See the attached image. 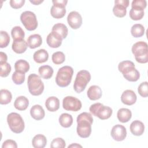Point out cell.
<instances>
[{
    "instance_id": "cell-1",
    "label": "cell",
    "mask_w": 148,
    "mask_h": 148,
    "mask_svg": "<svg viewBox=\"0 0 148 148\" xmlns=\"http://www.w3.org/2000/svg\"><path fill=\"white\" fill-rule=\"evenodd\" d=\"M77 126L76 128L78 135L83 138L90 136L91 133V125L93 118L91 114L87 112H83L77 117Z\"/></svg>"
},
{
    "instance_id": "cell-2",
    "label": "cell",
    "mask_w": 148,
    "mask_h": 148,
    "mask_svg": "<svg viewBox=\"0 0 148 148\" xmlns=\"http://www.w3.org/2000/svg\"><path fill=\"white\" fill-rule=\"evenodd\" d=\"M119 71L123 73L124 77L130 82H136L140 77L139 71L135 64L131 61H123L119 64Z\"/></svg>"
},
{
    "instance_id": "cell-3",
    "label": "cell",
    "mask_w": 148,
    "mask_h": 148,
    "mask_svg": "<svg viewBox=\"0 0 148 148\" xmlns=\"http://www.w3.org/2000/svg\"><path fill=\"white\" fill-rule=\"evenodd\" d=\"M73 74V69L71 66H64L60 68L56 77L57 84L61 87L68 86L72 80Z\"/></svg>"
},
{
    "instance_id": "cell-4",
    "label": "cell",
    "mask_w": 148,
    "mask_h": 148,
    "mask_svg": "<svg viewBox=\"0 0 148 148\" xmlns=\"http://www.w3.org/2000/svg\"><path fill=\"white\" fill-rule=\"evenodd\" d=\"M132 52L138 62L145 64L148 62L147 44L145 42L139 41L134 43L132 47Z\"/></svg>"
},
{
    "instance_id": "cell-5",
    "label": "cell",
    "mask_w": 148,
    "mask_h": 148,
    "mask_svg": "<svg viewBox=\"0 0 148 148\" xmlns=\"http://www.w3.org/2000/svg\"><path fill=\"white\" fill-rule=\"evenodd\" d=\"M27 84L29 92L34 96H38L43 92L44 84L39 76L35 73L30 74L28 77Z\"/></svg>"
},
{
    "instance_id": "cell-6",
    "label": "cell",
    "mask_w": 148,
    "mask_h": 148,
    "mask_svg": "<svg viewBox=\"0 0 148 148\" xmlns=\"http://www.w3.org/2000/svg\"><path fill=\"white\" fill-rule=\"evenodd\" d=\"M7 122L10 130L14 133L20 134L24 130V121L22 117L17 113H9L7 116Z\"/></svg>"
},
{
    "instance_id": "cell-7",
    "label": "cell",
    "mask_w": 148,
    "mask_h": 148,
    "mask_svg": "<svg viewBox=\"0 0 148 148\" xmlns=\"http://www.w3.org/2000/svg\"><path fill=\"white\" fill-rule=\"evenodd\" d=\"M91 80V75L88 71L82 70L77 72L74 82V90L80 93L84 90L87 84Z\"/></svg>"
},
{
    "instance_id": "cell-8",
    "label": "cell",
    "mask_w": 148,
    "mask_h": 148,
    "mask_svg": "<svg viewBox=\"0 0 148 148\" xmlns=\"http://www.w3.org/2000/svg\"><path fill=\"white\" fill-rule=\"evenodd\" d=\"M90 113L98 117L101 120L109 119L112 114V109L109 106L103 105L101 103H95L91 105L89 108Z\"/></svg>"
},
{
    "instance_id": "cell-9",
    "label": "cell",
    "mask_w": 148,
    "mask_h": 148,
    "mask_svg": "<svg viewBox=\"0 0 148 148\" xmlns=\"http://www.w3.org/2000/svg\"><path fill=\"white\" fill-rule=\"evenodd\" d=\"M20 20L25 28L28 31H34L38 27L35 14L31 11H25L21 14Z\"/></svg>"
},
{
    "instance_id": "cell-10",
    "label": "cell",
    "mask_w": 148,
    "mask_h": 148,
    "mask_svg": "<svg viewBox=\"0 0 148 148\" xmlns=\"http://www.w3.org/2000/svg\"><path fill=\"white\" fill-rule=\"evenodd\" d=\"M63 108L66 110L77 112L82 108L81 101L72 96H67L62 101Z\"/></svg>"
},
{
    "instance_id": "cell-11",
    "label": "cell",
    "mask_w": 148,
    "mask_h": 148,
    "mask_svg": "<svg viewBox=\"0 0 148 148\" xmlns=\"http://www.w3.org/2000/svg\"><path fill=\"white\" fill-rule=\"evenodd\" d=\"M113 8V14L117 17H123L127 13V8L129 5L128 0H116Z\"/></svg>"
},
{
    "instance_id": "cell-12",
    "label": "cell",
    "mask_w": 148,
    "mask_h": 148,
    "mask_svg": "<svg viewBox=\"0 0 148 148\" xmlns=\"http://www.w3.org/2000/svg\"><path fill=\"white\" fill-rule=\"evenodd\" d=\"M110 134L114 140L118 142L122 141L127 136L126 128L120 124L115 125L112 127Z\"/></svg>"
},
{
    "instance_id": "cell-13",
    "label": "cell",
    "mask_w": 148,
    "mask_h": 148,
    "mask_svg": "<svg viewBox=\"0 0 148 148\" xmlns=\"http://www.w3.org/2000/svg\"><path fill=\"white\" fill-rule=\"evenodd\" d=\"M67 21L72 29H76L80 28L82 24V17L79 12L72 11L68 15Z\"/></svg>"
},
{
    "instance_id": "cell-14",
    "label": "cell",
    "mask_w": 148,
    "mask_h": 148,
    "mask_svg": "<svg viewBox=\"0 0 148 148\" xmlns=\"http://www.w3.org/2000/svg\"><path fill=\"white\" fill-rule=\"evenodd\" d=\"M62 39L61 36L58 33L51 31L46 38V42L50 47L57 48L61 45Z\"/></svg>"
},
{
    "instance_id": "cell-15",
    "label": "cell",
    "mask_w": 148,
    "mask_h": 148,
    "mask_svg": "<svg viewBox=\"0 0 148 148\" xmlns=\"http://www.w3.org/2000/svg\"><path fill=\"white\" fill-rule=\"evenodd\" d=\"M137 97L134 91L131 90H125L121 96V102L127 105H132L136 101Z\"/></svg>"
},
{
    "instance_id": "cell-16",
    "label": "cell",
    "mask_w": 148,
    "mask_h": 148,
    "mask_svg": "<svg viewBox=\"0 0 148 148\" xmlns=\"http://www.w3.org/2000/svg\"><path fill=\"white\" fill-rule=\"evenodd\" d=\"M27 42L23 39L14 40L12 43V50L16 53L21 54L24 53L28 47Z\"/></svg>"
},
{
    "instance_id": "cell-17",
    "label": "cell",
    "mask_w": 148,
    "mask_h": 148,
    "mask_svg": "<svg viewBox=\"0 0 148 148\" xmlns=\"http://www.w3.org/2000/svg\"><path fill=\"white\" fill-rule=\"evenodd\" d=\"M130 131L135 136L142 135L145 131V125L143 123L139 120L132 121L130 125Z\"/></svg>"
},
{
    "instance_id": "cell-18",
    "label": "cell",
    "mask_w": 148,
    "mask_h": 148,
    "mask_svg": "<svg viewBox=\"0 0 148 148\" xmlns=\"http://www.w3.org/2000/svg\"><path fill=\"white\" fill-rule=\"evenodd\" d=\"M102 91L101 88L96 85L90 86L87 92L88 98L92 101L99 99L102 97Z\"/></svg>"
},
{
    "instance_id": "cell-19",
    "label": "cell",
    "mask_w": 148,
    "mask_h": 148,
    "mask_svg": "<svg viewBox=\"0 0 148 148\" xmlns=\"http://www.w3.org/2000/svg\"><path fill=\"white\" fill-rule=\"evenodd\" d=\"M65 6L53 4V5L51 8L50 14L54 18H61L65 15Z\"/></svg>"
},
{
    "instance_id": "cell-20",
    "label": "cell",
    "mask_w": 148,
    "mask_h": 148,
    "mask_svg": "<svg viewBox=\"0 0 148 148\" xmlns=\"http://www.w3.org/2000/svg\"><path fill=\"white\" fill-rule=\"evenodd\" d=\"M30 114L31 117L36 120H42L44 118L45 116V112L44 109L39 105H34L31 108Z\"/></svg>"
},
{
    "instance_id": "cell-21",
    "label": "cell",
    "mask_w": 148,
    "mask_h": 148,
    "mask_svg": "<svg viewBox=\"0 0 148 148\" xmlns=\"http://www.w3.org/2000/svg\"><path fill=\"white\" fill-rule=\"evenodd\" d=\"M45 106L50 112H56L60 108V101L56 97H49L45 102Z\"/></svg>"
},
{
    "instance_id": "cell-22",
    "label": "cell",
    "mask_w": 148,
    "mask_h": 148,
    "mask_svg": "<svg viewBox=\"0 0 148 148\" xmlns=\"http://www.w3.org/2000/svg\"><path fill=\"white\" fill-rule=\"evenodd\" d=\"M27 44L30 49H35L39 47L42 43V39L39 34H33L30 35L27 39Z\"/></svg>"
},
{
    "instance_id": "cell-23",
    "label": "cell",
    "mask_w": 148,
    "mask_h": 148,
    "mask_svg": "<svg viewBox=\"0 0 148 148\" xmlns=\"http://www.w3.org/2000/svg\"><path fill=\"white\" fill-rule=\"evenodd\" d=\"M33 58L34 60L38 64L43 63L48 60L49 54L46 50L39 49L34 53Z\"/></svg>"
},
{
    "instance_id": "cell-24",
    "label": "cell",
    "mask_w": 148,
    "mask_h": 148,
    "mask_svg": "<svg viewBox=\"0 0 148 148\" xmlns=\"http://www.w3.org/2000/svg\"><path fill=\"white\" fill-rule=\"evenodd\" d=\"M29 105L28 99L24 96H19L14 101V106L18 110H25Z\"/></svg>"
},
{
    "instance_id": "cell-25",
    "label": "cell",
    "mask_w": 148,
    "mask_h": 148,
    "mask_svg": "<svg viewBox=\"0 0 148 148\" xmlns=\"http://www.w3.org/2000/svg\"><path fill=\"white\" fill-rule=\"evenodd\" d=\"M118 120L121 123L128 122L132 117V113L131 110L127 108L120 109L117 113Z\"/></svg>"
},
{
    "instance_id": "cell-26",
    "label": "cell",
    "mask_w": 148,
    "mask_h": 148,
    "mask_svg": "<svg viewBox=\"0 0 148 148\" xmlns=\"http://www.w3.org/2000/svg\"><path fill=\"white\" fill-rule=\"evenodd\" d=\"M47 143V139L43 135L37 134L32 140V144L35 148H43Z\"/></svg>"
},
{
    "instance_id": "cell-27",
    "label": "cell",
    "mask_w": 148,
    "mask_h": 148,
    "mask_svg": "<svg viewBox=\"0 0 148 148\" xmlns=\"http://www.w3.org/2000/svg\"><path fill=\"white\" fill-rule=\"evenodd\" d=\"M53 68L49 65H42L38 69V72L40 76L45 79L51 78L53 76Z\"/></svg>"
},
{
    "instance_id": "cell-28",
    "label": "cell",
    "mask_w": 148,
    "mask_h": 148,
    "mask_svg": "<svg viewBox=\"0 0 148 148\" xmlns=\"http://www.w3.org/2000/svg\"><path fill=\"white\" fill-rule=\"evenodd\" d=\"M51 31L58 33L61 36L62 39H65L68 35V29L65 24L62 23H57L53 25Z\"/></svg>"
},
{
    "instance_id": "cell-29",
    "label": "cell",
    "mask_w": 148,
    "mask_h": 148,
    "mask_svg": "<svg viewBox=\"0 0 148 148\" xmlns=\"http://www.w3.org/2000/svg\"><path fill=\"white\" fill-rule=\"evenodd\" d=\"M59 123L60 125L64 128H68L73 123V117L68 113H62L59 117Z\"/></svg>"
},
{
    "instance_id": "cell-30",
    "label": "cell",
    "mask_w": 148,
    "mask_h": 148,
    "mask_svg": "<svg viewBox=\"0 0 148 148\" xmlns=\"http://www.w3.org/2000/svg\"><path fill=\"white\" fill-rule=\"evenodd\" d=\"M15 70L23 73L27 72L29 69V63L24 60H19L14 64Z\"/></svg>"
},
{
    "instance_id": "cell-31",
    "label": "cell",
    "mask_w": 148,
    "mask_h": 148,
    "mask_svg": "<svg viewBox=\"0 0 148 148\" xmlns=\"http://www.w3.org/2000/svg\"><path fill=\"white\" fill-rule=\"evenodd\" d=\"M131 33L134 38H140L145 34V28L140 24H135L131 27Z\"/></svg>"
},
{
    "instance_id": "cell-32",
    "label": "cell",
    "mask_w": 148,
    "mask_h": 148,
    "mask_svg": "<svg viewBox=\"0 0 148 148\" xmlns=\"http://www.w3.org/2000/svg\"><path fill=\"white\" fill-rule=\"evenodd\" d=\"M12 99L11 92L6 89H2L0 91V103L1 105H6L10 103Z\"/></svg>"
},
{
    "instance_id": "cell-33",
    "label": "cell",
    "mask_w": 148,
    "mask_h": 148,
    "mask_svg": "<svg viewBox=\"0 0 148 148\" xmlns=\"http://www.w3.org/2000/svg\"><path fill=\"white\" fill-rule=\"evenodd\" d=\"M144 16V10L138 8H131L130 11V17L133 20H141Z\"/></svg>"
},
{
    "instance_id": "cell-34",
    "label": "cell",
    "mask_w": 148,
    "mask_h": 148,
    "mask_svg": "<svg viewBox=\"0 0 148 148\" xmlns=\"http://www.w3.org/2000/svg\"><path fill=\"white\" fill-rule=\"evenodd\" d=\"M11 35L13 40L23 39L25 36V33L21 27L15 26L11 31Z\"/></svg>"
},
{
    "instance_id": "cell-35",
    "label": "cell",
    "mask_w": 148,
    "mask_h": 148,
    "mask_svg": "<svg viewBox=\"0 0 148 148\" xmlns=\"http://www.w3.org/2000/svg\"><path fill=\"white\" fill-rule=\"evenodd\" d=\"M12 80L16 84L20 85L25 80V73L16 71L12 75Z\"/></svg>"
},
{
    "instance_id": "cell-36",
    "label": "cell",
    "mask_w": 148,
    "mask_h": 148,
    "mask_svg": "<svg viewBox=\"0 0 148 148\" xmlns=\"http://www.w3.org/2000/svg\"><path fill=\"white\" fill-rule=\"evenodd\" d=\"M51 59L54 64L58 65L64 62L65 60V56L64 53L61 51H57L53 54Z\"/></svg>"
},
{
    "instance_id": "cell-37",
    "label": "cell",
    "mask_w": 148,
    "mask_h": 148,
    "mask_svg": "<svg viewBox=\"0 0 148 148\" xmlns=\"http://www.w3.org/2000/svg\"><path fill=\"white\" fill-rule=\"evenodd\" d=\"M10 42V37L7 32L1 31L0 32V47L4 48L8 46Z\"/></svg>"
},
{
    "instance_id": "cell-38",
    "label": "cell",
    "mask_w": 148,
    "mask_h": 148,
    "mask_svg": "<svg viewBox=\"0 0 148 148\" xmlns=\"http://www.w3.org/2000/svg\"><path fill=\"white\" fill-rule=\"evenodd\" d=\"M11 66L8 62L0 64V76L3 77H7L11 72Z\"/></svg>"
},
{
    "instance_id": "cell-39",
    "label": "cell",
    "mask_w": 148,
    "mask_h": 148,
    "mask_svg": "<svg viewBox=\"0 0 148 148\" xmlns=\"http://www.w3.org/2000/svg\"><path fill=\"white\" fill-rule=\"evenodd\" d=\"M66 143L65 140L61 138H57L54 139L50 144V147L51 148L58 147V148H64L65 147Z\"/></svg>"
},
{
    "instance_id": "cell-40",
    "label": "cell",
    "mask_w": 148,
    "mask_h": 148,
    "mask_svg": "<svg viewBox=\"0 0 148 148\" xmlns=\"http://www.w3.org/2000/svg\"><path fill=\"white\" fill-rule=\"evenodd\" d=\"M147 82H144L140 83L138 88V93L142 97H147L148 95V90H147Z\"/></svg>"
},
{
    "instance_id": "cell-41",
    "label": "cell",
    "mask_w": 148,
    "mask_h": 148,
    "mask_svg": "<svg viewBox=\"0 0 148 148\" xmlns=\"http://www.w3.org/2000/svg\"><path fill=\"white\" fill-rule=\"evenodd\" d=\"M146 5L147 2L145 0H134L131 3V8H138L144 10Z\"/></svg>"
},
{
    "instance_id": "cell-42",
    "label": "cell",
    "mask_w": 148,
    "mask_h": 148,
    "mask_svg": "<svg viewBox=\"0 0 148 148\" xmlns=\"http://www.w3.org/2000/svg\"><path fill=\"white\" fill-rule=\"evenodd\" d=\"M25 3V0H10V5L14 9H19L21 8Z\"/></svg>"
},
{
    "instance_id": "cell-43",
    "label": "cell",
    "mask_w": 148,
    "mask_h": 148,
    "mask_svg": "<svg viewBox=\"0 0 148 148\" xmlns=\"http://www.w3.org/2000/svg\"><path fill=\"white\" fill-rule=\"evenodd\" d=\"M17 148V145L16 142L12 139H8L3 142L2 145V148Z\"/></svg>"
},
{
    "instance_id": "cell-44",
    "label": "cell",
    "mask_w": 148,
    "mask_h": 148,
    "mask_svg": "<svg viewBox=\"0 0 148 148\" xmlns=\"http://www.w3.org/2000/svg\"><path fill=\"white\" fill-rule=\"evenodd\" d=\"M8 59V57L6 53L1 51L0 52V64L6 62Z\"/></svg>"
},
{
    "instance_id": "cell-45",
    "label": "cell",
    "mask_w": 148,
    "mask_h": 148,
    "mask_svg": "<svg viewBox=\"0 0 148 148\" xmlns=\"http://www.w3.org/2000/svg\"><path fill=\"white\" fill-rule=\"evenodd\" d=\"M52 2L53 4H57V5H64V6H66L68 1H66V0H53V1H52Z\"/></svg>"
},
{
    "instance_id": "cell-46",
    "label": "cell",
    "mask_w": 148,
    "mask_h": 148,
    "mask_svg": "<svg viewBox=\"0 0 148 148\" xmlns=\"http://www.w3.org/2000/svg\"><path fill=\"white\" fill-rule=\"evenodd\" d=\"M43 2V0H34V1H31V0H30V2L31 3H33L34 5H39L40 3H42V2Z\"/></svg>"
},
{
    "instance_id": "cell-47",
    "label": "cell",
    "mask_w": 148,
    "mask_h": 148,
    "mask_svg": "<svg viewBox=\"0 0 148 148\" xmlns=\"http://www.w3.org/2000/svg\"><path fill=\"white\" fill-rule=\"evenodd\" d=\"M68 147V148H69V147H82V146L77 143H73L71 145H69Z\"/></svg>"
}]
</instances>
